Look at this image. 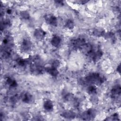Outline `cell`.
Instances as JSON below:
<instances>
[{
	"instance_id": "obj_1",
	"label": "cell",
	"mask_w": 121,
	"mask_h": 121,
	"mask_svg": "<svg viewBox=\"0 0 121 121\" xmlns=\"http://www.w3.org/2000/svg\"><path fill=\"white\" fill-rule=\"evenodd\" d=\"M105 80V78L104 76L95 72L90 73L85 78V81L87 83L98 86L102 84Z\"/></svg>"
},
{
	"instance_id": "obj_2",
	"label": "cell",
	"mask_w": 121,
	"mask_h": 121,
	"mask_svg": "<svg viewBox=\"0 0 121 121\" xmlns=\"http://www.w3.org/2000/svg\"><path fill=\"white\" fill-rule=\"evenodd\" d=\"M85 43L86 41L84 38H78L72 39L70 42V45L72 49L77 50L80 49Z\"/></svg>"
},
{
	"instance_id": "obj_3",
	"label": "cell",
	"mask_w": 121,
	"mask_h": 121,
	"mask_svg": "<svg viewBox=\"0 0 121 121\" xmlns=\"http://www.w3.org/2000/svg\"><path fill=\"white\" fill-rule=\"evenodd\" d=\"M91 59L95 62L99 61L103 56V52L100 49L94 50L93 48L91 51L87 54Z\"/></svg>"
},
{
	"instance_id": "obj_4",
	"label": "cell",
	"mask_w": 121,
	"mask_h": 121,
	"mask_svg": "<svg viewBox=\"0 0 121 121\" xmlns=\"http://www.w3.org/2000/svg\"><path fill=\"white\" fill-rule=\"evenodd\" d=\"M30 70L34 74H41L45 71V68L42 66L38 64L37 62H35L31 64L30 66Z\"/></svg>"
},
{
	"instance_id": "obj_5",
	"label": "cell",
	"mask_w": 121,
	"mask_h": 121,
	"mask_svg": "<svg viewBox=\"0 0 121 121\" xmlns=\"http://www.w3.org/2000/svg\"><path fill=\"white\" fill-rule=\"evenodd\" d=\"M32 47L31 41L28 39H24L20 45V50L24 52L27 53L30 52Z\"/></svg>"
},
{
	"instance_id": "obj_6",
	"label": "cell",
	"mask_w": 121,
	"mask_h": 121,
	"mask_svg": "<svg viewBox=\"0 0 121 121\" xmlns=\"http://www.w3.org/2000/svg\"><path fill=\"white\" fill-rule=\"evenodd\" d=\"M96 111L94 109H89L83 113L82 117L83 120H89L94 118L96 116Z\"/></svg>"
},
{
	"instance_id": "obj_7",
	"label": "cell",
	"mask_w": 121,
	"mask_h": 121,
	"mask_svg": "<svg viewBox=\"0 0 121 121\" xmlns=\"http://www.w3.org/2000/svg\"><path fill=\"white\" fill-rule=\"evenodd\" d=\"M45 20L47 24L53 26H57V19L55 16L52 15H48L45 16Z\"/></svg>"
},
{
	"instance_id": "obj_8",
	"label": "cell",
	"mask_w": 121,
	"mask_h": 121,
	"mask_svg": "<svg viewBox=\"0 0 121 121\" xmlns=\"http://www.w3.org/2000/svg\"><path fill=\"white\" fill-rule=\"evenodd\" d=\"M46 35V32L41 28H37L34 32V35L35 37L39 40H41L44 39Z\"/></svg>"
},
{
	"instance_id": "obj_9",
	"label": "cell",
	"mask_w": 121,
	"mask_h": 121,
	"mask_svg": "<svg viewBox=\"0 0 121 121\" xmlns=\"http://www.w3.org/2000/svg\"><path fill=\"white\" fill-rule=\"evenodd\" d=\"M45 71L53 77H56L59 74V71L57 69L52 67L45 68Z\"/></svg>"
},
{
	"instance_id": "obj_10",
	"label": "cell",
	"mask_w": 121,
	"mask_h": 121,
	"mask_svg": "<svg viewBox=\"0 0 121 121\" xmlns=\"http://www.w3.org/2000/svg\"><path fill=\"white\" fill-rule=\"evenodd\" d=\"M22 102L25 103H30L33 99L32 95L29 93L28 92H26L23 93L21 96Z\"/></svg>"
},
{
	"instance_id": "obj_11",
	"label": "cell",
	"mask_w": 121,
	"mask_h": 121,
	"mask_svg": "<svg viewBox=\"0 0 121 121\" xmlns=\"http://www.w3.org/2000/svg\"><path fill=\"white\" fill-rule=\"evenodd\" d=\"M43 108L47 112H51L53 109V104L52 102L50 100H47L44 102Z\"/></svg>"
},
{
	"instance_id": "obj_12",
	"label": "cell",
	"mask_w": 121,
	"mask_h": 121,
	"mask_svg": "<svg viewBox=\"0 0 121 121\" xmlns=\"http://www.w3.org/2000/svg\"><path fill=\"white\" fill-rule=\"evenodd\" d=\"M61 42V38L60 36L57 35H54L52 37L51 43L52 45L55 47H58L60 43Z\"/></svg>"
},
{
	"instance_id": "obj_13",
	"label": "cell",
	"mask_w": 121,
	"mask_h": 121,
	"mask_svg": "<svg viewBox=\"0 0 121 121\" xmlns=\"http://www.w3.org/2000/svg\"><path fill=\"white\" fill-rule=\"evenodd\" d=\"M105 33L104 30L102 28H95L93 31V35L96 37L104 36Z\"/></svg>"
},
{
	"instance_id": "obj_14",
	"label": "cell",
	"mask_w": 121,
	"mask_h": 121,
	"mask_svg": "<svg viewBox=\"0 0 121 121\" xmlns=\"http://www.w3.org/2000/svg\"><path fill=\"white\" fill-rule=\"evenodd\" d=\"M121 86L120 85H116L112 87L111 90V94L113 97H118L121 94Z\"/></svg>"
},
{
	"instance_id": "obj_15",
	"label": "cell",
	"mask_w": 121,
	"mask_h": 121,
	"mask_svg": "<svg viewBox=\"0 0 121 121\" xmlns=\"http://www.w3.org/2000/svg\"><path fill=\"white\" fill-rule=\"evenodd\" d=\"M63 118L66 119H73L76 117V113L72 111H64L61 115Z\"/></svg>"
},
{
	"instance_id": "obj_16",
	"label": "cell",
	"mask_w": 121,
	"mask_h": 121,
	"mask_svg": "<svg viewBox=\"0 0 121 121\" xmlns=\"http://www.w3.org/2000/svg\"><path fill=\"white\" fill-rule=\"evenodd\" d=\"M6 83L9 86L12 87H16L17 86L16 80L10 77H8L6 78Z\"/></svg>"
},
{
	"instance_id": "obj_17",
	"label": "cell",
	"mask_w": 121,
	"mask_h": 121,
	"mask_svg": "<svg viewBox=\"0 0 121 121\" xmlns=\"http://www.w3.org/2000/svg\"><path fill=\"white\" fill-rule=\"evenodd\" d=\"M104 37L106 39L111 41V42H114L115 40V35L114 33L112 32H108L107 33H105L104 35Z\"/></svg>"
},
{
	"instance_id": "obj_18",
	"label": "cell",
	"mask_w": 121,
	"mask_h": 121,
	"mask_svg": "<svg viewBox=\"0 0 121 121\" xmlns=\"http://www.w3.org/2000/svg\"><path fill=\"white\" fill-rule=\"evenodd\" d=\"M87 91L88 94L90 95H95L97 92V88L95 86L91 85L87 89Z\"/></svg>"
},
{
	"instance_id": "obj_19",
	"label": "cell",
	"mask_w": 121,
	"mask_h": 121,
	"mask_svg": "<svg viewBox=\"0 0 121 121\" xmlns=\"http://www.w3.org/2000/svg\"><path fill=\"white\" fill-rule=\"evenodd\" d=\"M10 26V20L8 19H6L3 20V21L1 23L0 29L1 30H2L4 28H5L8 26Z\"/></svg>"
},
{
	"instance_id": "obj_20",
	"label": "cell",
	"mask_w": 121,
	"mask_h": 121,
	"mask_svg": "<svg viewBox=\"0 0 121 121\" xmlns=\"http://www.w3.org/2000/svg\"><path fill=\"white\" fill-rule=\"evenodd\" d=\"M65 26L68 29H72L74 27V23L71 19H69L66 21Z\"/></svg>"
},
{
	"instance_id": "obj_21",
	"label": "cell",
	"mask_w": 121,
	"mask_h": 121,
	"mask_svg": "<svg viewBox=\"0 0 121 121\" xmlns=\"http://www.w3.org/2000/svg\"><path fill=\"white\" fill-rule=\"evenodd\" d=\"M20 15L21 18L24 19H28L30 17V14L29 12L26 10L22 11L20 13Z\"/></svg>"
},
{
	"instance_id": "obj_22",
	"label": "cell",
	"mask_w": 121,
	"mask_h": 121,
	"mask_svg": "<svg viewBox=\"0 0 121 121\" xmlns=\"http://www.w3.org/2000/svg\"><path fill=\"white\" fill-rule=\"evenodd\" d=\"M16 62L19 66L23 67L26 64L27 60L18 58L16 60Z\"/></svg>"
},
{
	"instance_id": "obj_23",
	"label": "cell",
	"mask_w": 121,
	"mask_h": 121,
	"mask_svg": "<svg viewBox=\"0 0 121 121\" xmlns=\"http://www.w3.org/2000/svg\"><path fill=\"white\" fill-rule=\"evenodd\" d=\"M63 98L66 101H70L73 98V96L71 94L67 92L64 93Z\"/></svg>"
},
{
	"instance_id": "obj_24",
	"label": "cell",
	"mask_w": 121,
	"mask_h": 121,
	"mask_svg": "<svg viewBox=\"0 0 121 121\" xmlns=\"http://www.w3.org/2000/svg\"><path fill=\"white\" fill-rule=\"evenodd\" d=\"M60 61L58 60H55L52 61L51 67L57 69L60 66Z\"/></svg>"
},
{
	"instance_id": "obj_25",
	"label": "cell",
	"mask_w": 121,
	"mask_h": 121,
	"mask_svg": "<svg viewBox=\"0 0 121 121\" xmlns=\"http://www.w3.org/2000/svg\"><path fill=\"white\" fill-rule=\"evenodd\" d=\"M18 97L17 95H14L11 98V101L13 103H15L18 100Z\"/></svg>"
},
{
	"instance_id": "obj_26",
	"label": "cell",
	"mask_w": 121,
	"mask_h": 121,
	"mask_svg": "<svg viewBox=\"0 0 121 121\" xmlns=\"http://www.w3.org/2000/svg\"><path fill=\"white\" fill-rule=\"evenodd\" d=\"M55 3L60 6H61L63 5V1L62 0H57V1H55Z\"/></svg>"
},
{
	"instance_id": "obj_27",
	"label": "cell",
	"mask_w": 121,
	"mask_h": 121,
	"mask_svg": "<svg viewBox=\"0 0 121 121\" xmlns=\"http://www.w3.org/2000/svg\"><path fill=\"white\" fill-rule=\"evenodd\" d=\"M112 120H118V114L117 113H115L114 114H113L112 115Z\"/></svg>"
},
{
	"instance_id": "obj_28",
	"label": "cell",
	"mask_w": 121,
	"mask_h": 121,
	"mask_svg": "<svg viewBox=\"0 0 121 121\" xmlns=\"http://www.w3.org/2000/svg\"><path fill=\"white\" fill-rule=\"evenodd\" d=\"M6 12H7V14H11L12 13V10H11L10 9H8L7 10Z\"/></svg>"
},
{
	"instance_id": "obj_29",
	"label": "cell",
	"mask_w": 121,
	"mask_h": 121,
	"mask_svg": "<svg viewBox=\"0 0 121 121\" xmlns=\"http://www.w3.org/2000/svg\"><path fill=\"white\" fill-rule=\"evenodd\" d=\"M121 65L120 64H119V65H118V66L117 67V71L119 72V73H120V72H121Z\"/></svg>"
}]
</instances>
